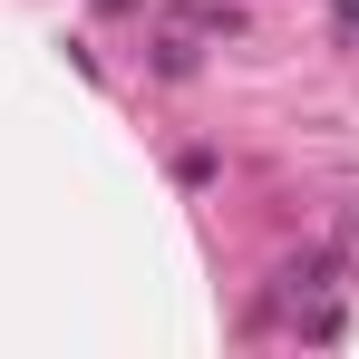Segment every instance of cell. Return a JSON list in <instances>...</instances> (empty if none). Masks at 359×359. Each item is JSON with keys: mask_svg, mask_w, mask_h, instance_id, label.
I'll return each instance as SVG.
<instances>
[{"mask_svg": "<svg viewBox=\"0 0 359 359\" xmlns=\"http://www.w3.org/2000/svg\"><path fill=\"white\" fill-rule=\"evenodd\" d=\"M340 272H350V252H340V243H311V252L282 262V292H292V301H330V292H340Z\"/></svg>", "mask_w": 359, "mask_h": 359, "instance_id": "cell-1", "label": "cell"}, {"mask_svg": "<svg viewBox=\"0 0 359 359\" xmlns=\"http://www.w3.org/2000/svg\"><path fill=\"white\" fill-rule=\"evenodd\" d=\"M184 29H204V39L224 29V39H233V29H243V10H233V0H194V10H184Z\"/></svg>", "mask_w": 359, "mask_h": 359, "instance_id": "cell-2", "label": "cell"}, {"mask_svg": "<svg viewBox=\"0 0 359 359\" xmlns=\"http://www.w3.org/2000/svg\"><path fill=\"white\" fill-rule=\"evenodd\" d=\"M156 68H165V78H194V29H165V39H156Z\"/></svg>", "mask_w": 359, "mask_h": 359, "instance_id": "cell-3", "label": "cell"}, {"mask_svg": "<svg viewBox=\"0 0 359 359\" xmlns=\"http://www.w3.org/2000/svg\"><path fill=\"white\" fill-rule=\"evenodd\" d=\"M175 184H214V146H184V156H175Z\"/></svg>", "mask_w": 359, "mask_h": 359, "instance_id": "cell-4", "label": "cell"}]
</instances>
